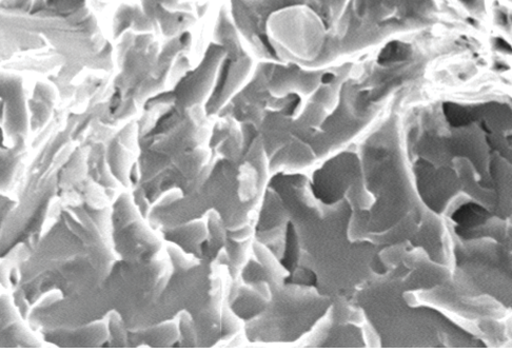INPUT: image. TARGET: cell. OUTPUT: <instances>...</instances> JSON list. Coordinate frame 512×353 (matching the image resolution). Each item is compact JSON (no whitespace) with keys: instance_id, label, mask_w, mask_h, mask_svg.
<instances>
[{"instance_id":"cell-1","label":"cell","mask_w":512,"mask_h":353,"mask_svg":"<svg viewBox=\"0 0 512 353\" xmlns=\"http://www.w3.org/2000/svg\"><path fill=\"white\" fill-rule=\"evenodd\" d=\"M352 0H230L232 21L242 38L250 34L272 12L306 7L317 13L329 32V62L336 55L340 25Z\"/></svg>"},{"instance_id":"cell-2","label":"cell","mask_w":512,"mask_h":353,"mask_svg":"<svg viewBox=\"0 0 512 353\" xmlns=\"http://www.w3.org/2000/svg\"><path fill=\"white\" fill-rule=\"evenodd\" d=\"M497 46H501V48L498 49L503 52L509 51L511 53L512 51L511 47L505 41H503V39H497Z\"/></svg>"},{"instance_id":"cell-3","label":"cell","mask_w":512,"mask_h":353,"mask_svg":"<svg viewBox=\"0 0 512 353\" xmlns=\"http://www.w3.org/2000/svg\"><path fill=\"white\" fill-rule=\"evenodd\" d=\"M462 2L469 7H472L475 4H477V0H462Z\"/></svg>"}]
</instances>
